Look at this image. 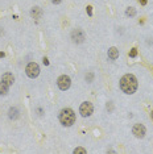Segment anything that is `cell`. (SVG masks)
<instances>
[{"label":"cell","instance_id":"obj_19","mask_svg":"<svg viewBox=\"0 0 153 154\" xmlns=\"http://www.w3.org/2000/svg\"><path fill=\"white\" fill-rule=\"evenodd\" d=\"M61 1H62V0H51V3H53V4H59Z\"/></svg>","mask_w":153,"mask_h":154},{"label":"cell","instance_id":"obj_9","mask_svg":"<svg viewBox=\"0 0 153 154\" xmlns=\"http://www.w3.org/2000/svg\"><path fill=\"white\" fill-rule=\"evenodd\" d=\"M117 57H119V50L116 49V48H110V49H108V58L110 59H116Z\"/></svg>","mask_w":153,"mask_h":154},{"label":"cell","instance_id":"obj_2","mask_svg":"<svg viewBox=\"0 0 153 154\" xmlns=\"http://www.w3.org/2000/svg\"><path fill=\"white\" fill-rule=\"evenodd\" d=\"M59 123L64 126H71L75 123V112L71 108H65L59 113Z\"/></svg>","mask_w":153,"mask_h":154},{"label":"cell","instance_id":"obj_18","mask_svg":"<svg viewBox=\"0 0 153 154\" xmlns=\"http://www.w3.org/2000/svg\"><path fill=\"white\" fill-rule=\"evenodd\" d=\"M107 109L110 111V112L112 111V104H111V103H110V104H107Z\"/></svg>","mask_w":153,"mask_h":154},{"label":"cell","instance_id":"obj_3","mask_svg":"<svg viewBox=\"0 0 153 154\" xmlns=\"http://www.w3.org/2000/svg\"><path fill=\"white\" fill-rule=\"evenodd\" d=\"M25 72L29 78L34 79V78H37L38 74H40V67H38V65L36 62H29L25 67Z\"/></svg>","mask_w":153,"mask_h":154},{"label":"cell","instance_id":"obj_8","mask_svg":"<svg viewBox=\"0 0 153 154\" xmlns=\"http://www.w3.org/2000/svg\"><path fill=\"white\" fill-rule=\"evenodd\" d=\"M1 80L4 83H7L8 86H12L13 82H15V77H13L12 74H9V72H5V74L1 77Z\"/></svg>","mask_w":153,"mask_h":154},{"label":"cell","instance_id":"obj_14","mask_svg":"<svg viewBox=\"0 0 153 154\" xmlns=\"http://www.w3.org/2000/svg\"><path fill=\"white\" fill-rule=\"evenodd\" d=\"M87 150L83 149V148H76V149L74 150V154H86Z\"/></svg>","mask_w":153,"mask_h":154},{"label":"cell","instance_id":"obj_20","mask_svg":"<svg viewBox=\"0 0 153 154\" xmlns=\"http://www.w3.org/2000/svg\"><path fill=\"white\" fill-rule=\"evenodd\" d=\"M44 65H46V66H48V65H49V61H48V59H46V58H44Z\"/></svg>","mask_w":153,"mask_h":154},{"label":"cell","instance_id":"obj_1","mask_svg":"<svg viewBox=\"0 0 153 154\" xmlns=\"http://www.w3.org/2000/svg\"><path fill=\"white\" fill-rule=\"evenodd\" d=\"M120 90L127 95H132L137 90V79L132 74H125L120 79Z\"/></svg>","mask_w":153,"mask_h":154},{"label":"cell","instance_id":"obj_23","mask_svg":"<svg viewBox=\"0 0 153 154\" xmlns=\"http://www.w3.org/2000/svg\"><path fill=\"white\" fill-rule=\"evenodd\" d=\"M151 117H152V120H153V112H151Z\"/></svg>","mask_w":153,"mask_h":154},{"label":"cell","instance_id":"obj_21","mask_svg":"<svg viewBox=\"0 0 153 154\" xmlns=\"http://www.w3.org/2000/svg\"><path fill=\"white\" fill-rule=\"evenodd\" d=\"M139 1H140L143 5H145V4H147V0H139Z\"/></svg>","mask_w":153,"mask_h":154},{"label":"cell","instance_id":"obj_15","mask_svg":"<svg viewBox=\"0 0 153 154\" xmlns=\"http://www.w3.org/2000/svg\"><path fill=\"white\" fill-rule=\"evenodd\" d=\"M92 79H94V74H92V72H89V74L86 75V80H87L89 83H91Z\"/></svg>","mask_w":153,"mask_h":154},{"label":"cell","instance_id":"obj_13","mask_svg":"<svg viewBox=\"0 0 153 154\" xmlns=\"http://www.w3.org/2000/svg\"><path fill=\"white\" fill-rule=\"evenodd\" d=\"M125 15L129 16V17H133V16H136V9L133 7L127 8V11H125Z\"/></svg>","mask_w":153,"mask_h":154},{"label":"cell","instance_id":"obj_4","mask_svg":"<svg viewBox=\"0 0 153 154\" xmlns=\"http://www.w3.org/2000/svg\"><path fill=\"white\" fill-rule=\"evenodd\" d=\"M70 84H71V80L67 75H61V77L57 79V86H58L59 90L62 91H66L70 88Z\"/></svg>","mask_w":153,"mask_h":154},{"label":"cell","instance_id":"obj_17","mask_svg":"<svg viewBox=\"0 0 153 154\" xmlns=\"http://www.w3.org/2000/svg\"><path fill=\"white\" fill-rule=\"evenodd\" d=\"M87 13H89V16H92V7H87Z\"/></svg>","mask_w":153,"mask_h":154},{"label":"cell","instance_id":"obj_16","mask_svg":"<svg viewBox=\"0 0 153 154\" xmlns=\"http://www.w3.org/2000/svg\"><path fill=\"white\" fill-rule=\"evenodd\" d=\"M136 55H137V49L133 48V49H131V51H129V57H131V58H135Z\"/></svg>","mask_w":153,"mask_h":154},{"label":"cell","instance_id":"obj_7","mask_svg":"<svg viewBox=\"0 0 153 154\" xmlns=\"http://www.w3.org/2000/svg\"><path fill=\"white\" fill-rule=\"evenodd\" d=\"M145 126L143 125V124H135L132 128V133L135 137H137V138H143L144 136H145Z\"/></svg>","mask_w":153,"mask_h":154},{"label":"cell","instance_id":"obj_6","mask_svg":"<svg viewBox=\"0 0 153 154\" xmlns=\"http://www.w3.org/2000/svg\"><path fill=\"white\" fill-rule=\"evenodd\" d=\"M71 40L74 44H82L84 41V33L82 29H74L71 32Z\"/></svg>","mask_w":153,"mask_h":154},{"label":"cell","instance_id":"obj_11","mask_svg":"<svg viewBox=\"0 0 153 154\" xmlns=\"http://www.w3.org/2000/svg\"><path fill=\"white\" fill-rule=\"evenodd\" d=\"M41 13H42V12H41V9H40L38 7H34L33 9L31 11L32 17H34V18H40V17H41Z\"/></svg>","mask_w":153,"mask_h":154},{"label":"cell","instance_id":"obj_12","mask_svg":"<svg viewBox=\"0 0 153 154\" xmlns=\"http://www.w3.org/2000/svg\"><path fill=\"white\" fill-rule=\"evenodd\" d=\"M17 116H19L17 108H11L9 109V117L11 119H17Z\"/></svg>","mask_w":153,"mask_h":154},{"label":"cell","instance_id":"obj_22","mask_svg":"<svg viewBox=\"0 0 153 154\" xmlns=\"http://www.w3.org/2000/svg\"><path fill=\"white\" fill-rule=\"evenodd\" d=\"M1 57H4V53H0V58H1Z\"/></svg>","mask_w":153,"mask_h":154},{"label":"cell","instance_id":"obj_10","mask_svg":"<svg viewBox=\"0 0 153 154\" xmlns=\"http://www.w3.org/2000/svg\"><path fill=\"white\" fill-rule=\"evenodd\" d=\"M8 87H9V86L1 80V82H0V95H7L8 94Z\"/></svg>","mask_w":153,"mask_h":154},{"label":"cell","instance_id":"obj_5","mask_svg":"<svg viewBox=\"0 0 153 154\" xmlns=\"http://www.w3.org/2000/svg\"><path fill=\"white\" fill-rule=\"evenodd\" d=\"M92 111H94V107H92V104L90 101H83L81 104V107H79V113H81L83 117H89V116H91Z\"/></svg>","mask_w":153,"mask_h":154}]
</instances>
